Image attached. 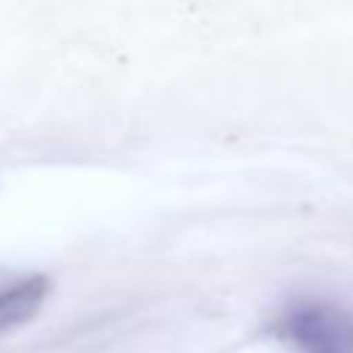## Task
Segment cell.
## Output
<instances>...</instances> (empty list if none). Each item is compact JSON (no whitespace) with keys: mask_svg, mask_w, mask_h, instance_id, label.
<instances>
[{"mask_svg":"<svg viewBox=\"0 0 353 353\" xmlns=\"http://www.w3.org/2000/svg\"><path fill=\"white\" fill-rule=\"evenodd\" d=\"M298 353H353V309L331 301H301L279 323Z\"/></svg>","mask_w":353,"mask_h":353,"instance_id":"obj_1","label":"cell"},{"mask_svg":"<svg viewBox=\"0 0 353 353\" xmlns=\"http://www.w3.org/2000/svg\"><path fill=\"white\" fill-rule=\"evenodd\" d=\"M50 295V279L44 273H30L0 287V334L14 331L33 320Z\"/></svg>","mask_w":353,"mask_h":353,"instance_id":"obj_2","label":"cell"}]
</instances>
